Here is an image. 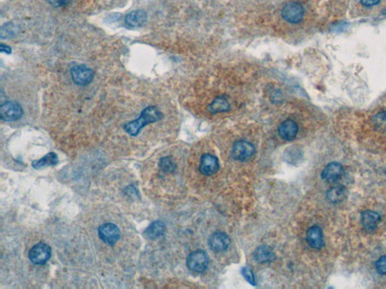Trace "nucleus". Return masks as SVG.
<instances>
[{
    "label": "nucleus",
    "mask_w": 386,
    "mask_h": 289,
    "mask_svg": "<svg viewBox=\"0 0 386 289\" xmlns=\"http://www.w3.org/2000/svg\"><path fill=\"white\" fill-rule=\"evenodd\" d=\"M162 117V113L156 106L146 107L142 111L138 119L126 124L124 129L128 134L136 137L145 126L159 122Z\"/></svg>",
    "instance_id": "obj_1"
},
{
    "label": "nucleus",
    "mask_w": 386,
    "mask_h": 289,
    "mask_svg": "<svg viewBox=\"0 0 386 289\" xmlns=\"http://www.w3.org/2000/svg\"><path fill=\"white\" fill-rule=\"evenodd\" d=\"M51 249L45 243H40L32 247L29 251V259L36 265H43L51 258Z\"/></svg>",
    "instance_id": "obj_2"
},
{
    "label": "nucleus",
    "mask_w": 386,
    "mask_h": 289,
    "mask_svg": "<svg viewBox=\"0 0 386 289\" xmlns=\"http://www.w3.org/2000/svg\"><path fill=\"white\" fill-rule=\"evenodd\" d=\"M208 256L205 251L197 250L191 253L187 258L188 268L196 273H202L208 266Z\"/></svg>",
    "instance_id": "obj_3"
},
{
    "label": "nucleus",
    "mask_w": 386,
    "mask_h": 289,
    "mask_svg": "<svg viewBox=\"0 0 386 289\" xmlns=\"http://www.w3.org/2000/svg\"><path fill=\"white\" fill-rule=\"evenodd\" d=\"M23 115V109L20 104L8 101L0 106V119L4 122H12L19 120Z\"/></svg>",
    "instance_id": "obj_4"
},
{
    "label": "nucleus",
    "mask_w": 386,
    "mask_h": 289,
    "mask_svg": "<svg viewBox=\"0 0 386 289\" xmlns=\"http://www.w3.org/2000/svg\"><path fill=\"white\" fill-rule=\"evenodd\" d=\"M281 14L283 19L288 23H298L303 18L304 8L299 2H289L282 8Z\"/></svg>",
    "instance_id": "obj_5"
},
{
    "label": "nucleus",
    "mask_w": 386,
    "mask_h": 289,
    "mask_svg": "<svg viewBox=\"0 0 386 289\" xmlns=\"http://www.w3.org/2000/svg\"><path fill=\"white\" fill-rule=\"evenodd\" d=\"M71 78L78 85H88L92 82L94 72L91 68L85 65L73 66L70 71Z\"/></svg>",
    "instance_id": "obj_6"
},
{
    "label": "nucleus",
    "mask_w": 386,
    "mask_h": 289,
    "mask_svg": "<svg viewBox=\"0 0 386 289\" xmlns=\"http://www.w3.org/2000/svg\"><path fill=\"white\" fill-rule=\"evenodd\" d=\"M98 236L107 245L114 246L120 239V230L113 223H105L98 228Z\"/></svg>",
    "instance_id": "obj_7"
},
{
    "label": "nucleus",
    "mask_w": 386,
    "mask_h": 289,
    "mask_svg": "<svg viewBox=\"0 0 386 289\" xmlns=\"http://www.w3.org/2000/svg\"><path fill=\"white\" fill-rule=\"evenodd\" d=\"M254 152L255 147L253 144L245 140L236 142L232 146V158L237 161H246L253 156Z\"/></svg>",
    "instance_id": "obj_8"
},
{
    "label": "nucleus",
    "mask_w": 386,
    "mask_h": 289,
    "mask_svg": "<svg viewBox=\"0 0 386 289\" xmlns=\"http://www.w3.org/2000/svg\"><path fill=\"white\" fill-rule=\"evenodd\" d=\"M208 245L210 249L216 252L226 251L230 245V238L227 233L216 232L210 236L208 240Z\"/></svg>",
    "instance_id": "obj_9"
},
{
    "label": "nucleus",
    "mask_w": 386,
    "mask_h": 289,
    "mask_svg": "<svg viewBox=\"0 0 386 289\" xmlns=\"http://www.w3.org/2000/svg\"><path fill=\"white\" fill-rule=\"evenodd\" d=\"M200 171L205 176H212L220 169L218 159L210 154H205L201 158Z\"/></svg>",
    "instance_id": "obj_10"
},
{
    "label": "nucleus",
    "mask_w": 386,
    "mask_h": 289,
    "mask_svg": "<svg viewBox=\"0 0 386 289\" xmlns=\"http://www.w3.org/2000/svg\"><path fill=\"white\" fill-rule=\"evenodd\" d=\"M343 173V167L338 162H331L322 171L321 176L327 183H335L341 178Z\"/></svg>",
    "instance_id": "obj_11"
},
{
    "label": "nucleus",
    "mask_w": 386,
    "mask_h": 289,
    "mask_svg": "<svg viewBox=\"0 0 386 289\" xmlns=\"http://www.w3.org/2000/svg\"><path fill=\"white\" fill-rule=\"evenodd\" d=\"M298 130H299V127H298L297 124L294 121L289 119V120L284 121L283 123L281 124L278 127V134L282 140H286V141H292L293 140L296 138Z\"/></svg>",
    "instance_id": "obj_12"
},
{
    "label": "nucleus",
    "mask_w": 386,
    "mask_h": 289,
    "mask_svg": "<svg viewBox=\"0 0 386 289\" xmlns=\"http://www.w3.org/2000/svg\"><path fill=\"white\" fill-rule=\"evenodd\" d=\"M306 240L312 248L320 249L324 246L323 232L318 226H313L308 230Z\"/></svg>",
    "instance_id": "obj_13"
},
{
    "label": "nucleus",
    "mask_w": 386,
    "mask_h": 289,
    "mask_svg": "<svg viewBox=\"0 0 386 289\" xmlns=\"http://www.w3.org/2000/svg\"><path fill=\"white\" fill-rule=\"evenodd\" d=\"M147 21V14L143 10H135L125 17V23L130 27L143 26Z\"/></svg>",
    "instance_id": "obj_14"
},
{
    "label": "nucleus",
    "mask_w": 386,
    "mask_h": 289,
    "mask_svg": "<svg viewBox=\"0 0 386 289\" xmlns=\"http://www.w3.org/2000/svg\"><path fill=\"white\" fill-rule=\"evenodd\" d=\"M381 217L377 212L372 210H366L362 212V223L363 227L367 230H373L376 228Z\"/></svg>",
    "instance_id": "obj_15"
},
{
    "label": "nucleus",
    "mask_w": 386,
    "mask_h": 289,
    "mask_svg": "<svg viewBox=\"0 0 386 289\" xmlns=\"http://www.w3.org/2000/svg\"><path fill=\"white\" fill-rule=\"evenodd\" d=\"M274 253L270 247L266 245L260 246L256 248L253 253L255 261L260 264L269 263L274 259Z\"/></svg>",
    "instance_id": "obj_16"
},
{
    "label": "nucleus",
    "mask_w": 386,
    "mask_h": 289,
    "mask_svg": "<svg viewBox=\"0 0 386 289\" xmlns=\"http://www.w3.org/2000/svg\"><path fill=\"white\" fill-rule=\"evenodd\" d=\"M165 229L166 227L163 222L156 221L149 225V227L145 230L144 233L147 238L150 239V240H156V239L159 238L164 234Z\"/></svg>",
    "instance_id": "obj_17"
},
{
    "label": "nucleus",
    "mask_w": 386,
    "mask_h": 289,
    "mask_svg": "<svg viewBox=\"0 0 386 289\" xmlns=\"http://www.w3.org/2000/svg\"><path fill=\"white\" fill-rule=\"evenodd\" d=\"M229 109H230V103L225 97H216L214 101L209 105V110L213 114L228 112Z\"/></svg>",
    "instance_id": "obj_18"
},
{
    "label": "nucleus",
    "mask_w": 386,
    "mask_h": 289,
    "mask_svg": "<svg viewBox=\"0 0 386 289\" xmlns=\"http://www.w3.org/2000/svg\"><path fill=\"white\" fill-rule=\"evenodd\" d=\"M58 157L54 152H50L38 161H34L32 163V166L35 169H41L46 166H54L58 164Z\"/></svg>",
    "instance_id": "obj_19"
},
{
    "label": "nucleus",
    "mask_w": 386,
    "mask_h": 289,
    "mask_svg": "<svg viewBox=\"0 0 386 289\" xmlns=\"http://www.w3.org/2000/svg\"><path fill=\"white\" fill-rule=\"evenodd\" d=\"M346 197V190L342 186H337L330 188L327 192V198L330 203L337 204L342 202Z\"/></svg>",
    "instance_id": "obj_20"
},
{
    "label": "nucleus",
    "mask_w": 386,
    "mask_h": 289,
    "mask_svg": "<svg viewBox=\"0 0 386 289\" xmlns=\"http://www.w3.org/2000/svg\"><path fill=\"white\" fill-rule=\"evenodd\" d=\"M159 168L163 173H173L177 169V165L171 157L167 156L161 158L159 161Z\"/></svg>",
    "instance_id": "obj_21"
},
{
    "label": "nucleus",
    "mask_w": 386,
    "mask_h": 289,
    "mask_svg": "<svg viewBox=\"0 0 386 289\" xmlns=\"http://www.w3.org/2000/svg\"><path fill=\"white\" fill-rule=\"evenodd\" d=\"M17 31H18V27H17L14 23H5L4 26L1 27V31H0L1 39L4 40V39H8L11 38V37H13V36H15V34H16Z\"/></svg>",
    "instance_id": "obj_22"
},
{
    "label": "nucleus",
    "mask_w": 386,
    "mask_h": 289,
    "mask_svg": "<svg viewBox=\"0 0 386 289\" xmlns=\"http://www.w3.org/2000/svg\"><path fill=\"white\" fill-rule=\"evenodd\" d=\"M376 268L380 274L386 275V255H383L376 261Z\"/></svg>",
    "instance_id": "obj_23"
},
{
    "label": "nucleus",
    "mask_w": 386,
    "mask_h": 289,
    "mask_svg": "<svg viewBox=\"0 0 386 289\" xmlns=\"http://www.w3.org/2000/svg\"><path fill=\"white\" fill-rule=\"evenodd\" d=\"M242 274H243L244 277L246 279L248 283L254 286L255 283H256L254 274H253V271L250 268H248V267L244 268L243 269H242Z\"/></svg>",
    "instance_id": "obj_24"
},
{
    "label": "nucleus",
    "mask_w": 386,
    "mask_h": 289,
    "mask_svg": "<svg viewBox=\"0 0 386 289\" xmlns=\"http://www.w3.org/2000/svg\"><path fill=\"white\" fill-rule=\"evenodd\" d=\"M50 4L56 8L60 7L68 6L72 0H48Z\"/></svg>",
    "instance_id": "obj_25"
},
{
    "label": "nucleus",
    "mask_w": 386,
    "mask_h": 289,
    "mask_svg": "<svg viewBox=\"0 0 386 289\" xmlns=\"http://www.w3.org/2000/svg\"><path fill=\"white\" fill-rule=\"evenodd\" d=\"M377 120L376 122H378V124L380 126H383L382 127H386V112L384 113L380 114V115L377 116Z\"/></svg>",
    "instance_id": "obj_26"
},
{
    "label": "nucleus",
    "mask_w": 386,
    "mask_h": 289,
    "mask_svg": "<svg viewBox=\"0 0 386 289\" xmlns=\"http://www.w3.org/2000/svg\"><path fill=\"white\" fill-rule=\"evenodd\" d=\"M380 0H361L362 5L366 7L374 6L380 2Z\"/></svg>",
    "instance_id": "obj_27"
},
{
    "label": "nucleus",
    "mask_w": 386,
    "mask_h": 289,
    "mask_svg": "<svg viewBox=\"0 0 386 289\" xmlns=\"http://www.w3.org/2000/svg\"><path fill=\"white\" fill-rule=\"evenodd\" d=\"M282 97L283 96L282 94H281V92H280V91H275V92H274L272 97V99H274V100H273L274 102L280 103L281 101V98H282Z\"/></svg>",
    "instance_id": "obj_28"
},
{
    "label": "nucleus",
    "mask_w": 386,
    "mask_h": 289,
    "mask_svg": "<svg viewBox=\"0 0 386 289\" xmlns=\"http://www.w3.org/2000/svg\"><path fill=\"white\" fill-rule=\"evenodd\" d=\"M0 52L10 54L12 53V48L6 44H2L0 45Z\"/></svg>",
    "instance_id": "obj_29"
}]
</instances>
